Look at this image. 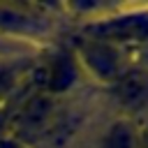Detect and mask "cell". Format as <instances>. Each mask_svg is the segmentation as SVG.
Segmentation results:
<instances>
[{
	"instance_id": "cell-9",
	"label": "cell",
	"mask_w": 148,
	"mask_h": 148,
	"mask_svg": "<svg viewBox=\"0 0 148 148\" xmlns=\"http://www.w3.org/2000/svg\"><path fill=\"white\" fill-rule=\"evenodd\" d=\"M139 148H148V116L139 120Z\"/></svg>"
},
{
	"instance_id": "cell-10",
	"label": "cell",
	"mask_w": 148,
	"mask_h": 148,
	"mask_svg": "<svg viewBox=\"0 0 148 148\" xmlns=\"http://www.w3.org/2000/svg\"><path fill=\"white\" fill-rule=\"evenodd\" d=\"M0 148H32V146H28V143H23V141H18V139L7 134V136L0 139Z\"/></svg>"
},
{
	"instance_id": "cell-11",
	"label": "cell",
	"mask_w": 148,
	"mask_h": 148,
	"mask_svg": "<svg viewBox=\"0 0 148 148\" xmlns=\"http://www.w3.org/2000/svg\"><path fill=\"white\" fill-rule=\"evenodd\" d=\"M7 123H9V113H7V106H0V139L9 134V127H7Z\"/></svg>"
},
{
	"instance_id": "cell-7",
	"label": "cell",
	"mask_w": 148,
	"mask_h": 148,
	"mask_svg": "<svg viewBox=\"0 0 148 148\" xmlns=\"http://www.w3.org/2000/svg\"><path fill=\"white\" fill-rule=\"evenodd\" d=\"M90 148H139V120L106 113L90 127Z\"/></svg>"
},
{
	"instance_id": "cell-4",
	"label": "cell",
	"mask_w": 148,
	"mask_h": 148,
	"mask_svg": "<svg viewBox=\"0 0 148 148\" xmlns=\"http://www.w3.org/2000/svg\"><path fill=\"white\" fill-rule=\"evenodd\" d=\"M65 102L67 99H58L44 90H18L7 104L9 136L30 146L58 116Z\"/></svg>"
},
{
	"instance_id": "cell-12",
	"label": "cell",
	"mask_w": 148,
	"mask_h": 148,
	"mask_svg": "<svg viewBox=\"0 0 148 148\" xmlns=\"http://www.w3.org/2000/svg\"><path fill=\"white\" fill-rule=\"evenodd\" d=\"M132 56H134V60H136L139 65L148 67V46H143V49H139V51H132Z\"/></svg>"
},
{
	"instance_id": "cell-1",
	"label": "cell",
	"mask_w": 148,
	"mask_h": 148,
	"mask_svg": "<svg viewBox=\"0 0 148 148\" xmlns=\"http://www.w3.org/2000/svg\"><path fill=\"white\" fill-rule=\"evenodd\" d=\"M72 32L139 51L148 46V5H113L95 18L74 23Z\"/></svg>"
},
{
	"instance_id": "cell-8",
	"label": "cell",
	"mask_w": 148,
	"mask_h": 148,
	"mask_svg": "<svg viewBox=\"0 0 148 148\" xmlns=\"http://www.w3.org/2000/svg\"><path fill=\"white\" fill-rule=\"evenodd\" d=\"M35 51H14V53H2L0 51V106H7L12 97L18 92L23 76L35 60Z\"/></svg>"
},
{
	"instance_id": "cell-6",
	"label": "cell",
	"mask_w": 148,
	"mask_h": 148,
	"mask_svg": "<svg viewBox=\"0 0 148 148\" xmlns=\"http://www.w3.org/2000/svg\"><path fill=\"white\" fill-rule=\"evenodd\" d=\"M92 120L81 102L67 99L49 127L30 143L32 148H79L90 134Z\"/></svg>"
},
{
	"instance_id": "cell-3",
	"label": "cell",
	"mask_w": 148,
	"mask_h": 148,
	"mask_svg": "<svg viewBox=\"0 0 148 148\" xmlns=\"http://www.w3.org/2000/svg\"><path fill=\"white\" fill-rule=\"evenodd\" d=\"M58 25L49 14V5L30 2H0V37L18 39L23 46L42 49L53 39Z\"/></svg>"
},
{
	"instance_id": "cell-2",
	"label": "cell",
	"mask_w": 148,
	"mask_h": 148,
	"mask_svg": "<svg viewBox=\"0 0 148 148\" xmlns=\"http://www.w3.org/2000/svg\"><path fill=\"white\" fill-rule=\"evenodd\" d=\"M65 44L72 49V53L83 72L86 83H90L99 90H106L134 62L132 51H127L118 44L104 42V39L83 37V35L72 32V37Z\"/></svg>"
},
{
	"instance_id": "cell-5",
	"label": "cell",
	"mask_w": 148,
	"mask_h": 148,
	"mask_svg": "<svg viewBox=\"0 0 148 148\" xmlns=\"http://www.w3.org/2000/svg\"><path fill=\"white\" fill-rule=\"evenodd\" d=\"M102 97L111 113L143 120L148 116V67L134 60L106 90H102Z\"/></svg>"
}]
</instances>
